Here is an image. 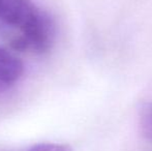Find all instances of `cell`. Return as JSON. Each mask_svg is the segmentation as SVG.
I'll return each mask as SVG.
<instances>
[{
    "label": "cell",
    "mask_w": 152,
    "mask_h": 151,
    "mask_svg": "<svg viewBox=\"0 0 152 151\" xmlns=\"http://www.w3.org/2000/svg\"><path fill=\"white\" fill-rule=\"evenodd\" d=\"M0 38L16 51L45 53L56 39V24L33 0H0Z\"/></svg>",
    "instance_id": "obj_1"
},
{
    "label": "cell",
    "mask_w": 152,
    "mask_h": 151,
    "mask_svg": "<svg viewBox=\"0 0 152 151\" xmlns=\"http://www.w3.org/2000/svg\"><path fill=\"white\" fill-rule=\"evenodd\" d=\"M24 65L20 58L7 49L0 47V92L14 86L21 78Z\"/></svg>",
    "instance_id": "obj_2"
},
{
    "label": "cell",
    "mask_w": 152,
    "mask_h": 151,
    "mask_svg": "<svg viewBox=\"0 0 152 151\" xmlns=\"http://www.w3.org/2000/svg\"><path fill=\"white\" fill-rule=\"evenodd\" d=\"M139 127L144 139L152 143V101L141 105L139 110Z\"/></svg>",
    "instance_id": "obj_3"
},
{
    "label": "cell",
    "mask_w": 152,
    "mask_h": 151,
    "mask_svg": "<svg viewBox=\"0 0 152 151\" xmlns=\"http://www.w3.org/2000/svg\"><path fill=\"white\" fill-rule=\"evenodd\" d=\"M27 151H72V148L67 144L39 143L32 146Z\"/></svg>",
    "instance_id": "obj_4"
}]
</instances>
